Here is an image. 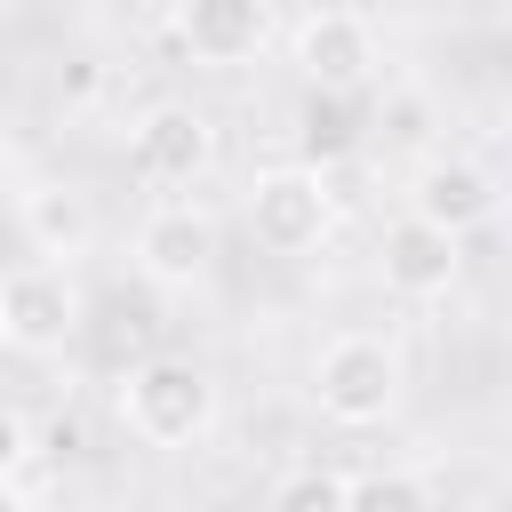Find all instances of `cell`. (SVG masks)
<instances>
[{
	"label": "cell",
	"mask_w": 512,
	"mask_h": 512,
	"mask_svg": "<svg viewBox=\"0 0 512 512\" xmlns=\"http://www.w3.org/2000/svg\"><path fill=\"white\" fill-rule=\"evenodd\" d=\"M240 216H248V232H256L264 256H312V248L336 232L328 168H304V160H272V168H256Z\"/></svg>",
	"instance_id": "cell-3"
},
{
	"label": "cell",
	"mask_w": 512,
	"mask_h": 512,
	"mask_svg": "<svg viewBox=\"0 0 512 512\" xmlns=\"http://www.w3.org/2000/svg\"><path fill=\"white\" fill-rule=\"evenodd\" d=\"M296 144H304V168L344 160V152L360 144V128H352V96H320V88H304V104H296Z\"/></svg>",
	"instance_id": "cell-12"
},
{
	"label": "cell",
	"mask_w": 512,
	"mask_h": 512,
	"mask_svg": "<svg viewBox=\"0 0 512 512\" xmlns=\"http://www.w3.org/2000/svg\"><path fill=\"white\" fill-rule=\"evenodd\" d=\"M176 40L192 64L240 72L272 48V0H184L176 8Z\"/></svg>",
	"instance_id": "cell-9"
},
{
	"label": "cell",
	"mask_w": 512,
	"mask_h": 512,
	"mask_svg": "<svg viewBox=\"0 0 512 512\" xmlns=\"http://www.w3.org/2000/svg\"><path fill=\"white\" fill-rule=\"evenodd\" d=\"M216 120L200 112V104H144L136 120H128V176L136 184H152V192H192L208 168H216Z\"/></svg>",
	"instance_id": "cell-4"
},
{
	"label": "cell",
	"mask_w": 512,
	"mask_h": 512,
	"mask_svg": "<svg viewBox=\"0 0 512 512\" xmlns=\"http://www.w3.org/2000/svg\"><path fill=\"white\" fill-rule=\"evenodd\" d=\"M80 336V280L72 264H16L0 280V344L24 352V360H48Z\"/></svg>",
	"instance_id": "cell-5"
},
{
	"label": "cell",
	"mask_w": 512,
	"mask_h": 512,
	"mask_svg": "<svg viewBox=\"0 0 512 512\" xmlns=\"http://www.w3.org/2000/svg\"><path fill=\"white\" fill-rule=\"evenodd\" d=\"M288 56H296V72H304V88H320V96H360L368 80H376V24L360 16V8H312L304 24H296V40H288Z\"/></svg>",
	"instance_id": "cell-6"
},
{
	"label": "cell",
	"mask_w": 512,
	"mask_h": 512,
	"mask_svg": "<svg viewBox=\"0 0 512 512\" xmlns=\"http://www.w3.org/2000/svg\"><path fill=\"white\" fill-rule=\"evenodd\" d=\"M264 512H352V472L296 464V472H280V488H272Z\"/></svg>",
	"instance_id": "cell-13"
},
{
	"label": "cell",
	"mask_w": 512,
	"mask_h": 512,
	"mask_svg": "<svg viewBox=\"0 0 512 512\" xmlns=\"http://www.w3.org/2000/svg\"><path fill=\"white\" fill-rule=\"evenodd\" d=\"M112 408H120L128 440H144V448H192V440L216 432L224 392H216V376H208L192 352H152V360H136V368L120 376Z\"/></svg>",
	"instance_id": "cell-1"
},
{
	"label": "cell",
	"mask_w": 512,
	"mask_h": 512,
	"mask_svg": "<svg viewBox=\"0 0 512 512\" xmlns=\"http://www.w3.org/2000/svg\"><path fill=\"white\" fill-rule=\"evenodd\" d=\"M400 384H408L400 344L376 336V328H344V336H328V344L312 352V408H320L328 424H344V432L384 424V416L400 408Z\"/></svg>",
	"instance_id": "cell-2"
},
{
	"label": "cell",
	"mask_w": 512,
	"mask_h": 512,
	"mask_svg": "<svg viewBox=\"0 0 512 512\" xmlns=\"http://www.w3.org/2000/svg\"><path fill=\"white\" fill-rule=\"evenodd\" d=\"M0 512H40V504H32V496H24L16 480H0Z\"/></svg>",
	"instance_id": "cell-16"
},
{
	"label": "cell",
	"mask_w": 512,
	"mask_h": 512,
	"mask_svg": "<svg viewBox=\"0 0 512 512\" xmlns=\"http://www.w3.org/2000/svg\"><path fill=\"white\" fill-rule=\"evenodd\" d=\"M24 456H32V432H24V416H16V408H0V480H16V472H24Z\"/></svg>",
	"instance_id": "cell-15"
},
{
	"label": "cell",
	"mask_w": 512,
	"mask_h": 512,
	"mask_svg": "<svg viewBox=\"0 0 512 512\" xmlns=\"http://www.w3.org/2000/svg\"><path fill=\"white\" fill-rule=\"evenodd\" d=\"M352 512H432V488L408 464H376V472H352Z\"/></svg>",
	"instance_id": "cell-14"
},
{
	"label": "cell",
	"mask_w": 512,
	"mask_h": 512,
	"mask_svg": "<svg viewBox=\"0 0 512 512\" xmlns=\"http://www.w3.org/2000/svg\"><path fill=\"white\" fill-rule=\"evenodd\" d=\"M456 272H464V240L440 232V224H424L416 208H400V216L376 232V280H384L400 304H432V296H448Z\"/></svg>",
	"instance_id": "cell-8"
},
{
	"label": "cell",
	"mask_w": 512,
	"mask_h": 512,
	"mask_svg": "<svg viewBox=\"0 0 512 512\" xmlns=\"http://www.w3.org/2000/svg\"><path fill=\"white\" fill-rule=\"evenodd\" d=\"M136 272L152 288H200L216 272V216L200 200H152L136 216Z\"/></svg>",
	"instance_id": "cell-7"
},
{
	"label": "cell",
	"mask_w": 512,
	"mask_h": 512,
	"mask_svg": "<svg viewBox=\"0 0 512 512\" xmlns=\"http://www.w3.org/2000/svg\"><path fill=\"white\" fill-rule=\"evenodd\" d=\"M16 224H24V240H32L40 264H72V256L96 248V208H88V192H72V184H32V192L16 200Z\"/></svg>",
	"instance_id": "cell-11"
},
{
	"label": "cell",
	"mask_w": 512,
	"mask_h": 512,
	"mask_svg": "<svg viewBox=\"0 0 512 512\" xmlns=\"http://www.w3.org/2000/svg\"><path fill=\"white\" fill-rule=\"evenodd\" d=\"M408 208L424 216V224H440V232H480V224H496V208H504V192H496V176L480 168V160H424L416 168V184H408Z\"/></svg>",
	"instance_id": "cell-10"
}]
</instances>
